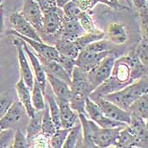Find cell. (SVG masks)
<instances>
[{"label": "cell", "mask_w": 148, "mask_h": 148, "mask_svg": "<svg viewBox=\"0 0 148 148\" xmlns=\"http://www.w3.org/2000/svg\"><path fill=\"white\" fill-rule=\"evenodd\" d=\"M145 76H147V67L132 51L127 55L115 59L110 76L91 92L89 98L103 97Z\"/></svg>", "instance_id": "cell-1"}, {"label": "cell", "mask_w": 148, "mask_h": 148, "mask_svg": "<svg viewBox=\"0 0 148 148\" xmlns=\"http://www.w3.org/2000/svg\"><path fill=\"white\" fill-rule=\"evenodd\" d=\"M70 98L69 105L71 108L78 114H85V103L87 97L93 91L89 80L87 79L86 72L79 67L75 66L69 84Z\"/></svg>", "instance_id": "cell-2"}, {"label": "cell", "mask_w": 148, "mask_h": 148, "mask_svg": "<svg viewBox=\"0 0 148 148\" xmlns=\"http://www.w3.org/2000/svg\"><path fill=\"white\" fill-rule=\"evenodd\" d=\"M147 76H145L119 91L105 95L103 97L114 103L122 109L128 111L132 103L136 102L143 94L147 93Z\"/></svg>", "instance_id": "cell-3"}, {"label": "cell", "mask_w": 148, "mask_h": 148, "mask_svg": "<svg viewBox=\"0 0 148 148\" xmlns=\"http://www.w3.org/2000/svg\"><path fill=\"white\" fill-rule=\"evenodd\" d=\"M64 12L62 8L54 7L43 13L42 29L39 33L40 37L46 43L54 42L59 37V33L64 21Z\"/></svg>", "instance_id": "cell-4"}, {"label": "cell", "mask_w": 148, "mask_h": 148, "mask_svg": "<svg viewBox=\"0 0 148 148\" xmlns=\"http://www.w3.org/2000/svg\"><path fill=\"white\" fill-rule=\"evenodd\" d=\"M115 59L116 53L112 52L86 72L87 79L93 91L110 76Z\"/></svg>", "instance_id": "cell-5"}, {"label": "cell", "mask_w": 148, "mask_h": 148, "mask_svg": "<svg viewBox=\"0 0 148 148\" xmlns=\"http://www.w3.org/2000/svg\"><path fill=\"white\" fill-rule=\"evenodd\" d=\"M90 135L92 142L96 147H114V141L119 130L124 127L115 128H102L97 125L95 122L89 119Z\"/></svg>", "instance_id": "cell-6"}, {"label": "cell", "mask_w": 148, "mask_h": 148, "mask_svg": "<svg viewBox=\"0 0 148 148\" xmlns=\"http://www.w3.org/2000/svg\"><path fill=\"white\" fill-rule=\"evenodd\" d=\"M85 113L89 119L92 120L102 128H115L127 125L125 123L116 121L105 116L97 104L94 103L89 97L86 98L85 103Z\"/></svg>", "instance_id": "cell-7"}, {"label": "cell", "mask_w": 148, "mask_h": 148, "mask_svg": "<svg viewBox=\"0 0 148 148\" xmlns=\"http://www.w3.org/2000/svg\"><path fill=\"white\" fill-rule=\"evenodd\" d=\"M7 34L15 36L22 39L23 41H25L29 45L31 48L33 49L36 56L48 59V60H54V61H58L59 58V53H58V52L54 46L50 45V44L46 43L44 42H37V41H35L32 39L25 37L19 33H17L16 32H14L12 29L7 32Z\"/></svg>", "instance_id": "cell-8"}, {"label": "cell", "mask_w": 148, "mask_h": 148, "mask_svg": "<svg viewBox=\"0 0 148 148\" xmlns=\"http://www.w3.org/2000/svg\"><path fill=\"white\" fill-rule=\"evenodd\" d=\"M91 100L97 104V106L100 108L103 114L108 118L116 120V121L125 123L126 125L130 124V114L128 111L122 109L121 108L118 107L114 103H111L110 101L103 97H94V98H91Z\"/></svg>", "instance_id": "cell-9"}, {"label": "cell", "mask_w": 148, "mask_h": 148, "mask_svg": "<svg viewBox=\"0 0 148 148\" xmlns=\"http://www.w3.org/2000/svg\"><path fill=\"white\" fill-rule=\"evenodd\" d=\"M13 45L16 47V50H17L21 78L25 83V85L32 90L35 81L34 74H33L32 69L28 62L27 56L23 49L21 39L16 36V38L13 40Z\"/></svg>", "instance_id": "cell-10"}, {"label": "cell", "mask_w": 148, "mask_h": 148, "mask_svg": "<svg viewBox=\"0 0 148 148\" xmlns=\"http://www.w3.org/2000/svg\"><path fill=\"white\" fill-rule=\"evenodd\" d=\"M22 16L30 23L36 32H41L43 23V12L35 0H24L23 8L20 12Z\"/></svg>", "instance_id": "cell-11"}, {"label": "cell", "mask_w": 148, "mask_h": 148, "mask_svg": "<svg viewBox=\"0 0 148 148\" xmlns=\"http://www.w3.org/2000/svg\"><path fill=\"white\" fill-rule=\"evenodd\" d=\"M9 21L11 25L12 30L17 33L37 42H43L34 27L23 17L20 12L12 13L9 17Z\"/></svg>", "instance_id": "cell-12"}, {"label": "cell", "mask_w": 148, "mask_h": 148, "mask_svg": "<svg viewBox=\"0 0 148 148\" xmlns=\"http://www.w3.org/2000/svg\"><path fill=\"white\" fill-rule=\"evenodd\" d=\"M26 115L25 108L20 101H14L4 115L0 119V127L2 130L14 129Z\"/></svg>", "instance_id": "cell-13"}, {"label": "cell", "mask_w": 148, "mask_h": 148, "mask_svg": "<svg viewBox=\"0 0 148 148\" xmlns=\"http://www.w3.org/2000/svg\"><path fill=\"white\" fill-rule=\"evenodd\" d=\"M21 42H22L23 49L26 54V56L28 57L30 63H31V67L33 69V74H34L35 80L40 85L42 91L44 92L46 86H47V75H46V72L44 69L42 67V64H41L39 58L36 55L34 52L31 49V47L29 45L21 39Z\"/></svg>", "instance_id": "cell-14"}, {"label": "cell", "mask_w": 148, "mask_h": 148, "mask_svg": "<svg viewBox=\"0 0 148 148\" xmlns=\"http://www.w3.org/2000/svg\"><path fill=\"white\" fill-rule=\"evenodd\" d=\"M112 52L114 51L97 53L83 48L80 50L78 56L75 58V66L87 72Z\"/></svg>", "instance_id": "cell-15"}, {"label": "cell", "mask_w": 148, "mask_h": 148, "mask_svg": "<svg viewBox=\"0 0 148 148\" xmlns=\"http://www.w3.org/2000/svg\"><path fill=\"white\" fill-rule=\"evenodd\" d=\"M15 91L17 93V97L19 101L21 103L25 110L26 112L27 117L32 118L36 114L34 107L32 103V97H31V89L25 85V83L20 77L19 80L15 84Z\"/></svg>", "instance_id": "cell-16"}, {"label": "cell", "mask_w": 148, "mask_h": 148, "mask_svg": "<svg viewBox=\"0 0 148 148\" xmlns=\"http://www.w3.org/2000/svg\"><path fill=\"white\" fill-rule=\"evenodd\" d=\"M46 75H47V81L49 84V86L55 97V99L58 101L69 102V98H70L69 85L64 82V80H60L52 75L46 74Z\"/></svg>", "instance_id": "cell-17"}, {"label": "cell", "mask_w": 148, "mask_h": 148, "mask_svg": "<svg viewBox=\"0 0 148 148\" xmlns=\"http://www.w3.org/2000/svg\"><path fill=\"white\" fill-rule=\"evenodd\" d=\"M115 147H144L138 137L133 133L128 125L124 126L119 132L114 141Z\"/></svg>", "instance_id": "cell-18"}, {"label": "cell", "mask_w": 148, "mask_h": 148, "mask_svg": "<svg viewBox=\"0 0 148 148\" xmlns=\"http://www.w3.org/2000/svg\"><path fill=\"white\" fill-rule=\"evenodd\" d=\"M85 33L86 32L81 27L78 20L69 19L65 16L64 17V21L59 33V37L74 41Z\"/></svg>", "instance_id": "cell-19"}, {"label": "cell", "mask_w": 148, "mask_h": 148, "mask_svg": "<svg viewBox=\"0 0 148 148\" xmlns=\"http://www.w3.org/2000/svg\"><path fill=\"white\" fill-rule=\"evenodd\" d=\"M56 102L59 108L60 121L62 128L70 129L74 125H75L78 122H80L78 113L71 108L69 102L58 100H56Z\"/></svg>", "instance_id": "cell-20"}, {"label": "cell", "mask_w": 148, "mask_h": 148, "mask_svg": "<svg viewBox=\"0 0 148 148\" xmlns=\"http://www.w3.org/2000/svg\"><path fill=\"white\" fill-rule=\"evenodd\" d=\"M146 119L138 117L136 115L130 114V121L128 126L133 131V133L138 137L144 147L148 146V130L147 123Z\"/></svg>", "instance_id": "cell-21"}, {"label": "cell", "mask_w": 148, "mask_h": 148, "mask_svg": "<svg viewBox=\"0 0 148 148\" xmlns=\"http://www.w3.org/2000/svg\"><path fill=\"white\" fill-rule=\"evenodd\" d=\"M37 58H39L41 64H42V67L45 70L46 74L52 75L57 77L60 80H64V82H66L69 85L70 84L71 76L64 70V69L63 68L57 61L48 60V59H46L44 58L39 57V56H37Z\"/></svg>", "instance_id": "cell-22"}, {"label": "cell", "mask_w": 148, "mask_h": 148, "mask_svg": "<svg viewBox=\"0 0 148 148\" xmlns=\"http://www.w3.org/2000/svg\"><path fill=\"white\" fill-rule=\"evenodd\" d=\"M108 36L111 43L122 45L128 39L127 27L124 23L119 21L111 22L108 28Z\"/></svg>", "instance_id": "cell-23"}, {"label": "cell", "mask_w": 148, "mask_h": 148, "mask_svg": "<svg viewBox=\"0 0 148 148\" xmlns=\"http://www.w3.org/2000/svg\"><path fill=\"white\" fill-rule=\"evenodd\" d=\"M53 44L60 55H64L75 59L80 53V49L76 46L75 41L58 37Z\"/></svg>", "instance_id": "cell-24"}, {"label": "cell", "mask_w": 148, "mask_h": 148, "mask_svg": "<svg viewBox=\"0 0 148 148\" xmlns=\"http://www.w3.org/2000/svg\"><path fill=\"white\" fill-rule=\"evenodd\" d=\"M44 97L47 101V105L49 110L50 116L53 119V124L55 125L56 129L62 128L61 126V121H60V112H59V108L58 105L55 97L51 90V88H47L46 86L45 91H44Z\"/></svg>", "instance_id": "cell-25"}, {"label": "cell", "mask_w": 148, "mask_h": 148, "mask_svg": "<svg viewBox=\"0 0 148 148\" xmlns=\"http://www.w3.org/2000/svg\"><path fill=\"white\" fill-rule=\"evenodd\" d=\"M128 112L130 114L136 115L144 119L148 118V94L145 93L140 96L136 102L132 103Z\"/></svg>", "instance_id": "cell-26"}, {"label": "cell", "mask_w": 148, "mask_h": 148, "mask_svg": "<svg viewBox=\"0 0 148 148\" xmlns=\"http://www.w3.org/2000/svg\"><path fill=\"white\" fill-rule=\"evenodd\" d=\"M82 139V130L80 122L69 129L68 136L63 145V148L79 147V144H81Z\"/></svg>", "instance_id": "cell-27"}, {"label": "cell", "mask_w": 148, "mask_h": 148, "mask_svg": "<svg viewBox=\"0 0 148 148\" xmlns=\"http://www.w3.org/2000/svg\"><path fill=\"white\" fill-rule=\"evenodd\" d=\"M42 111H36L33 117L29 118V122L26 126V135H25L27 138V141L31 140L36 135L41 132Z\"/></svg>", "instance_id": "cell-28"}, {"label": "cell", "mask_w": 148, "mask_h": 148, "mask_svg": "<svg viewBox=\"0 0 148 148\" xmlns=\"http://www.w3.org/2000/svg\"><path fill=\"white\" fill-rule=\"evenodd\" d=\"M32 103L36 111H42L45 108L46 102L44 93L42 90L40 85L35 80L32 89L31 90Z\"/></svg>", "instance_id": "cell-29"}, {"label": "cell", "mask_w": 148, "mask_h": 148, "mask_svg": "<svg viewBox=\"0 0 148 148\" xmlns=\"http://www.w3.org/2000/svg\"><path fill=\"white\" fill-rule=\"evenodd\" d=\"M78 21L84 29L86 33H92V34H98L102 33L103 31L99 30L94 24L93 20L91 19L90 14L88 12H81L78 17Z\"/></svg>", "instance_id": "cell-30"}, {"label": "cell", "mask_w": 148, "mask_h": 148, "mask_svg": "<svg viewBox=\"0 0 148 148\" xmlns=\"http://www.w3.org/2000/svg\"><path fill=\"white\" fill-rule=\"evenodd\" d=\"M56 127L53 122V119L49 114V110L47 105L46 103L45 108L42 111V130L41 132L48 137L52 136V135L55 132Z\"/></svg>", "instance_id": "cell-31"}, {"label": "cell", "mask_w": 148, "mask_h": 148, "mask_svg": "<svg viewBox=\"0 0 148 148\" xmlns=\"http://www.w3.org/2000/svg\"><path fill=\"white\" fill-rule=\"evenodd\" d=\"M69 129L59 128L56 129L55 132L50 137V147L62 148L68 136Z\"/></svg>", "instance_id": "cell-32"}, {"label": "cell", "mask_w": 148, "mask_h": 148, "mask_svg": "<svg viewBox=\"0 0 148 148\" xmlns=\"http://www.w3.org/2000/svg\"><path fill=\"white\" fill-rule=\"evenodd\" d=\"M105 37V33L102 32V33H98V34H92V33H85L84 35L80 36V37L76 38L75 41L76 46L78 47V48L80 49V51L81 49H83L85 47H86L87 45H89L90 43L103 39Z\"/></svg>", "instance_id": "cell-33"}, {"label": "cell", "mask_w": 148, "mask_h": 148, "mask_svg": "<svg viewBox=\"0 0 148 148\" xmlns=\"http://www.w3.org/2000/svg\"><path fill=\"white\" fill-rule=\"evenodd\" d=\"M139 60L147 67L148 64V39L141 38L136 48L134 50Z\"/></svg>", "instance_id": "cell-34"}, {"label": "cell", "mask_w": 148, "mask_h": 148, "mask_svg": "<svg viewBox=\"0 0 148 148\" xmlns=\"http://www.w3.org/2000/svg\"><path fill=\"white\" fill-rule=\"evenodd\" d=\"M29 147L47 148L50 147V137L40 132L28 141Z\"/></svg>", "instance_id": "cell-35"}, {"label": "cell", "mask_w": 148, "mask_h": 148, "mask_svg": "<svg viewBox=\"0 0 148 148\" xmlns=\"http://www.w3.org/2000/svg\"><path fill=\"white\" fill-rule=\"evenodd\" d=\"M84 49H86V50H89V51H92V52H97V53L113 51L112 50L111 42L109 41H106L104 39H101V40L93 42L90 43L89 45L85 47Z\"/></svg>", "instance_id": "cell-36"}, {"label": "cell", "mask_w": 148, "mask_h": 148, "mask_svg": "<svg viewBox=\"0 0 148 148\" xmlns=\"http://www.w3.org/2000/svg\"><path fill=\"white\" fill-rule=\"evenodd\" d=\"M62 10L65 17L69 19H75V20H78L79 15L82 12L80 10V8L76 5V3L72 0H69V2H67L62 7Z\"/></svg>", "instance_id": "cell-37"}, {"label": "cell", "mask_w": 148, "mask_h": 148, "mask_svg": "<svg viewBox=\"0 0 148 148\" xmlns=\"http://www.w3.org/2000/svg\"><path fill=\"white\" fill-rule=\"evenodd\" d=\"M14 136L13 129H5L0 130V148H11Z\"/></svg>", "instance_id": "cell-38"}, {"label": "cell", "mask_w": 148, "mask_h": 148, "mask_svg": "<svg viewBox=\"0 0 148 148\" xmlns=\"http://www.w3.org/2000/svg\"><path fill=\"white\" fill-rule=\"evenodd\" d=\"M140 29L141 38L148 39V12L147 9L139 10Z\"/></svg>", "instance_id": "cell-39"}, {"label": "cell", "mask_w": 148, "mask_h": 148, "mask_svg": "<svg viewBox=\"0 0 148 148\" xmlns=\"http://www.w3.org/2000/svg\"><path fill=\"white\" fill-rule=\"evenodd\" d=\"M28 141L26 136L23 133L20 129H17L14 131V140L11 148H28Z\"/></svg>", "instance_id": "cell-40"}, {"label": "cell", "mask_w": 148, "mask_h": 148, "mask_svg": "<svg viewBox=\"0 0 148 148\" xmlns=\"http://www.w3.org/2000/svg\"><path fill=\"white\" fill-rule=\"evenodd\" d=\"M57 62L64 69V70L71 76L73 69L75 67V59L59 54V58H58Z\"/></svg>", "instance_id": "cell-41"}, {"label": "cell", "mask_w": 148, "mask_h": 148, "mask_svg": "<svg viewBox=\"0 0 148 148\" xmlns=\"http://www.w3.org/2000/svg\"><path fill=\"white\" fill-rule=\"evenodd\" d=\"M14 100L8 93L0 94V119L7 112Z\"/></svg>", "instance_id": "cell-42"}, {"label": "cell", "mask_w": 148, "mask_h": 148, "mask_svg": "<svg viewBox=\"0 0 148 148\" xmlns=\"http://www.w3.org/2000/svg\"><path fill=\"white\" fill-rule=\"evenodd\" d=\"M83 12L91 11L93 8L98 3L97 0H72Z\"/></svg>", "instance_id": "cell-43"}, {"label": "cell", "mask_w": 148, "mask_h": 148, "mask_svg": "<svg viewBox=\"0 0 148 148\" xmlns=\"http://www.w3.org/2000/svg\"><path fill=\"white\" fill-rule=\"evenodd\" d=\"M98 3H102L103 4H106L107 6L116 10H129L126 6L123 5L119 0H97Z\"/></svg>", "instance_id": "cell-44"}, {"label": "cell", "mask_w": 148, "mask_h": 148, "mask_svg": "<svg viewBox=\"0 0 148 148\" xmlns=\"http://www.w3.org/2000/svg\"><path fill=\"white\" fill-rule=\"evenodd\" d=\"M40 6L42 11L46 12L57 6L56 0H35Z\"/></svg>", "instance_id": "cell-45"}, {"label": "cell", "mask_w": 148, "mask_h": 148, "mask_svg": "<svg viewBox=\"0 0 148 148\" xmlns=\"http://www.w3.org/2000/svg\"><path fill=\"white\" fill-rule=\"evenodd\" d=\"M5 30V23H4V12L3 5L0 6V42L3 38V32Z\"/></svg>", "instance_id": "cell-46"}, {"label": "cell", "mask_w": 148, "mask_h": 148, "mask_svg": "<svg viewBox=\"0 0 148 148\" xmlns=\"http://www.w3.org/2000/svg\"><path fill=\"white\" fill-rule=\"evenodd\" d=\"M131 2L138 9V10L147 9V0H131Z\"/></svg>", "instance_id": "cell-47"}, {"label": "cell", "mask_w": 148, "mask_h": 148, "mask_svg": "<svg viewBox=\"0 0 148 148\" xmlns=\"http://www.w3.org/2000/svg\"><path fill=\"white\" fill-rule=\"evenodd\" d=\"M69 0H56V3H57L58 7L62 8L67 2H69Z\"/></svg>", "instance_id": "cell-48"}, {"label": "cell", "mask_w": 148, "mask_h": 148, "mask_svg": "<svg viewBox=\"0 0 148 148\" xmlns=\"http://www.w3.org/2000/svg\"><path fill=\"white\" fill-rule=\"evenodd\" d=\"M124 1H125L126 3H128L130 4V7L131 6V1H130V0H124Z\"/></svg>", "instance_id": "cell-49"}, {"label": "cell", "mask_w": 148, "mask_h": 148, "mask_svg": "<svg viewBox=\"0 0 148 148\" xmlns=\"http://www.w3.org/2000/svg\"><path fill=\"white\" fill-rule=\"evenodd\" d=\"M2 3H3V0H0V6L2 5Z\"/></svg>", "instance_id": "cell-50"}, {"label": "cell", "mask_w": 148, "mask_h": 148, "mask_svg": "<svg viewBox=\"0 0 148 148\" xmlns=\"http://www.w3.org/2000/svg\"><path fill=\"white\" fill-rule=\"evenodd\" d=\"M2 130V129H1V127H0V130Z\"/></svg>", "instance_id": "cell-51"}]
</instances>
